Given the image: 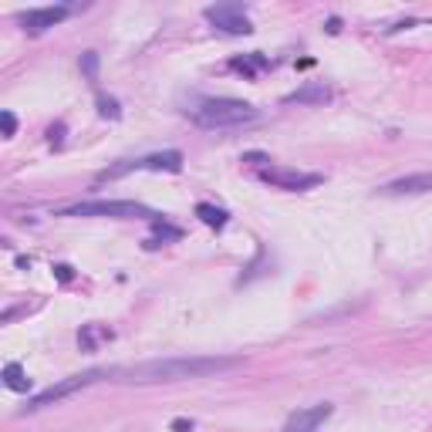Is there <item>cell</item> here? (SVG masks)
<instances>
[{"label":"cell","instance_id":"cell-14","mask_svg":"<svg viewBox=\"0 0 432 432\" xmlns=\"http://www.w3.org/2000/svg\"><path fill=\"white\" fill-rule=\"evenodd\" d=\"M105 341H112V331H108V328H101V324H81V331H78L81 351H95V348L105 344Z\"/></svg>","mask_w":432,"mask_h":432},{"label":"cell","instance_id":"cell-20","mask_svg":"<svg viewBox=\"0 0 432 432\" xmlns=\"http://www.w3.org/2000/svg\"><path fill=\"white\" fill-rule=\"evenodd\" d=\"M0 125H3V139H10V135L17 132V119H14V112H0Z\"/></svg>","mask_w":432,"mask_h":432},{"label":"cell","instance_id":"cell-22","mask_svg":"<svg viewBox=\"0 0 432 432\" xmlns=\"http://www.w3.org/2000/svg\"><path fill=\"white\" fill-rule=\"evenodd\" d=\"M173 432H193V419H173Z\"/></svg>","mask_w":432,"mask_h":432},{"label":"cell","instance_id":"cell-5","mask_svg":"<svg viewBox=\"0 0 432 432\" xmlns=\"http://www.w3.org/2000/svg\"><path fill=\"white\" fill-rule=\"evenodd\" d=\"M203 17L223 34H250L253 31L244 3H216V7H206V10H203Z\"/></svg>","mask_w":432,"mask_h":432},{"label":"cell","instance_id":"cell-6","mask_svg":"<svg viewBox=\"0 0 432 432\" xmlns=\"http://www.w3.org/2000/svg\"><path fill=\"white\" fill-rule=\"evenodd\" d=\"M264 183H271L274 189H287V193H301V189H311V186L321 183L317 173H304V169H287V166H267L257 173Z\"/></svg>","mask_w":432,"mask_h":432},{"label":"cell","instance_id":"cell-7","mask_svg":"<svg viewBox=\"0 0 432 432\" xmlns=\"http://www.w3.org/2000/svg\"><path fill=\"white\" fill-rule=\"evenodd\" d=\"M68 14H71V7H64V3H58V7H34V10L21 14V28L28 34H44L48 28L61 24Z\"/></svg>","mask_w":432,"mask_h":432},{"label":"cell","instance_id":"cell-12","mask_svg":"<svg viewBox=\"0 0 432 432\" xmlns=\"http://www.w3.org/2000/svg\"><path fill=\"white\" fill-rule=\"evenodd\" d=\"M260 68H271V58H264V55H244V58H230V71H237V75H244V78H257V71Z\"/></svg>","mask_w":432,"mask_h":432},{"label":"cell","instance_id":"cell-8","mask_svg":"<svg viewBox=\"0 0 432 432\" xmlns=\"http://www.w3.org/2000/svg\"><path fill=\"white\" fill-rule=\"evenodd\" d=\"M331 412H335V405H328V402L301 409V412H294V415L287 419L284 432H317V426H321L324 419H331Z\"/></svg>","mask_w":432,"mask_h":432},{"label":"cell","instance_id":"cell-11","mask_svg":"<svg viewBox=\"0 0 432 432\" xmlns=\"http://www.w3.org/2000/svg\"><path fill=\"white\" fill-rule=\"evenodd\" d=\"M149 169V173H179L183 169V153L179 149H166V153H155L139 159V173Z\"/></svg>","mask_w":432,"mask_h":432},{"label":"cell","instance_id":"cell-10","mask_svg":"<svg viewBox=\"0 0 432 432\" xmlns=\"http://www.w3.org/2000/svg\"><path fill=\"white\" fill-rule=\"evenodd\" d=\"M324 101H331V88L324 81H308L304 88L284 95V105H324Z\"/></svg>","mask_w":432,"mask_h":432},{"label":"cell","instance_id":"cell-18","mask_svg":"<svg viewBox=\"0 0 432 432\" xmlns=\"http://www.w3.org/2000/svg\"><path fill=\"white\" fill-rule=\"evenodd\" d=\"M98 115L101 119H122V108H119V101L115 98H108V95H98Z\"/></svg>","mask_w":432,"mask_h":432},{"label":"cell","instance_id":"cell-24","mask_svg":"<svg viewBox=\"0 0 432 432\" xmlns=\"http://www.w3.org/2000/svg\"><path fill=\"white\" fill-rule=\"evenodd\" d=\"M244 159H250V162H267V155H260V153H250V155H244Z\"/></svg>","mask_w":432,"mask_h":432},{"label":"cell","instance_id":"cell-19","mask_svg":"<svg viewBox=\"0 0 432 432\" xmlns=\"http://www.w3.org/2000/svg\"><path fill=\"white\" fill-rule=\"evenodd\" d=\"M48 142H51L55 149H61L64 146V122H55L51 128H48Z\"/></svg>","mask_w":432,"mask_h":432},{"label":"cell","instance_id":"cell-3","mask_svg":"<svg viewBox=\"0 0 432 432\" xmlns=\"http://www.w3.org/2000/svg\"><path fill=\"white\" fill-rule=\"evenodd\" d=\"M58 216H108V219H159L146 203L135 199H88V203H71L58 210Z\"/></svg>","mask_w":432,"mask_h":432},{"label":"cell","instance_id":"cell-9","mask_svg":"<svg viewBox=\"0 0 432 432\" xmlns=\"http://www.w3.org/2000/svg\"><path fill=\"white\" fill-rule=\"evenodd\" d=\"M382 196H415V193H432V173H412V176H402L392 179L378 189Z\"/></svg>","mask_w":432,"mask_h":432},{"label":"cell","instance_id":"cell-17","mask_svg":"<svg viewBox=\"0 0 432 432\" xmlns=\"http://www.w3.org/2000/svg\"><path fill=\"white\" fill-rule=\"evenodd\" d=\"M98 64H101L98 51H85V55L78 58V68H81V75H85L88 81H98Z\"/></svg>","mask_w":432,"mask_h":432},{"label":"cell","instance_id":"cell-13","mask_svg":"<svg viewBox=\"0 0 432 432\" xmlns=\"http://www.w3.org/2000/svg\"><path fill=\"white\" fill-rule=\"evenodd\" d=\"M0 378H3V385L10 392H31V378H28V371L21 369L17 362H7L3 371H0Z\"/></svg>","mask_w":432,"mask_h":432},{"label":"cell","instance_id":"cell-1","mask_svg":"<svg viewBox=\"0 0 432 432\" xmlns=\"http://www.w3.org/2000/svg\"><path fill=\"white\" fill-rule=\"evenodd\" d=\"M240 365V358H153L139 365L108 369L112 382L125 385H153V382H186V378H210L219 371H230Z\"/></svg>","mask_w":432,"mask_h":432},{"label":"cell","instance_id":"cell-2","mask_svg":"<svg viewBox=\"0 0 432 432\" xmlns=\"http://www.w3.org/2000/svg\"><path fill=\"white\" fill-rule=\"evenodd\" d=\"M189 119L199 128H240V125L257 122L260 112L240 98H199L189 108Z\"/></svg>","mask_w":432,"mask_h":432},{"label":"cell","instance_id":"cell-21","mask_svg":"<svg viewBox=\"0 0 432 432\" xmlns=\"http://www.w3.org/2000/svg\"><path fill=\"white\" fill-rule=\"evenodd\" d=\"M55 277H58V280H71L75 274H71V267H68V264H55Z\"/></svg>","mask_w":432,"mask_h":432},{"label":"cell","instance_id":"cell-4","mask_svg":"<svg viewBox=\"0 0 432 432\" xmlns=\"http://www.w3.org/2000/svg\"><path fill=\"white\" fill-rule=\"evenodd\" d=\"M101 378H108V369H95V371H81V375H68L61 382H55L51 389H44V392H37L21 412H41V409H48V405H58V402L71 399L75 392H81V389H88L95 382H101Z\"/></svg>","mask_w":432,"mask_h":432},{"label":"cell","instance_id":"cell-23","mask_svg":"<svg viewBox=\"0 0 432 432\" xmlns=\"http://www.w3.org/2000/svg\"><path fill=\"white\" fill-rule=\"evenodd\" d=\"M341 31V21L338 17H331V21H328V34H338Z\"/></svg>","mask_w":432,"mask_h":432},{"label":"cell","instance_id":"cell-16","mask_svg":"<svg viewBox=\"0 0 432 432\" xmlns=\"http://www.w3.org/2000/svg\"><path fill=\"white\" fill-rule=\"evenodd\" d=\"M153 230H155V240H159V244H166V240H179V237H183V230H179V226H173L166 216L153 219Z\"/></svg>","mask_w":432,"mask_h":432},{"label":"cell","instance_id":"cell-15","mask_svg":"<svg viewBox=\"0 0 432 432\" xmlns=\"http://www.w3.org/2000/svg\"><path fill=\"white\" fill-rule=\"evenodd\" d=\"M196 216H199L206 226H213V230H223V226L230 223V213H226L223 206H213V203H199V206H196Z\"/></svg>","mask_w":432,"mask_h":432}]
</instances>
